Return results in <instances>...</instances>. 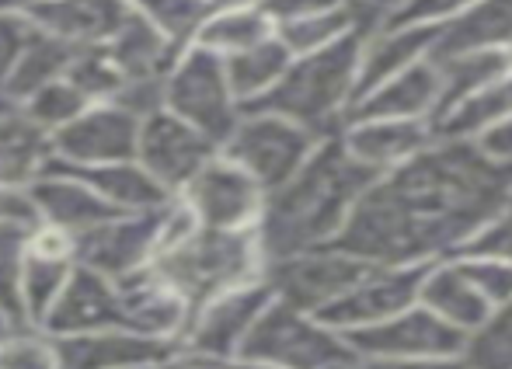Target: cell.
I'll use <instances>...</instances> for the list:
<instances>
[{
	"mask_svg": "<svg viewBox=\"0 0 512 369\" xmlns=\"http://www.w3.org/2000/svg\"><path fill=\"white\" fill-rule=\"evenodd\" d=\"M512 199V171L478 143L439 136L405 168L377 178L338 248L370 265H432L453 258Z\"/></svg>",
	"mask_w": 512,
	"mask_h": 369,
	"instance_id": "6da1fadb",
	"label": "cell"
},
{
	"mask_svg": "<svg viewBox=\"0 0 512 369\" xmlns=\"http://www.w3.org/2000/svg\"><path fill=\"white\" fill-rule=\"evenodd\" d=\"M373 182L377 175H370L345 150L342 136L321 140L304 168L276 192H269V206L258 227L265 258L276 262L297 251L338 244L345 223L352 220Z\"/></svg>",
	"mask_w": 512,
	"mask_h": 369,
	"instance_id": "7a4b0ae2",
	"label": "cell"
},
{
	"mask_svg": "<svg viewBox=\"0 0 512 369\" xmlns=\"http://www.w3.org/2000/svg\"><path fill=\"white\" fill-rule=\"evenodd\" d=\"M359 53H363V35H352L324 53L293 56L276 91L248 112H276L321 140L338 136L359 101Z\"/></svg>",
	"mask_w": 512,
	"mask_h": 369,
	"instance_id": "3957f363",
	"label": "cell"
},
{
	"mask_svg": "<svg viewBox=\"0 0 512 369\" xmlns=\"http://www.w3.org/2000/svg\"><path fill=\"white\" fill-rule=\"evenodd\" d=\"M265 265H269V258H265L258 230L199 227L175 248L164 251L150 269L168 286H175L196 310L227 289L262 279Z\"/></svg>",
	"mask_w": 512,
	"mask_h": 369,
	"instance_id": "277c9868",
	"label": "cell"
},
{
	"mask_svg": "<svg viewBox=\"0 0 512 369\" xmlns=\"http://www.w3.org/2000/svg\"><path fill=\"white\" fill-rule=\"evenodd\" d=\"M237 359H255L283 369H342L356 363L349 338L324 317L286 300H272Z\"/></svg>",
	"mask_w": 512,
	"mask_h": 369,
	"instance_id": "5b68a950",
	"label": "cell"
},
{
	"mask_svg": "<svg viewBox=\"0 0 512 369\" xmlns=\"http://www.w3.org/2000/svg\"><path fill=\"white\" fill-rule=\"evenodd\" d=\"M164 108L206 133L213 143H227L244 115L241 98L230 88L223 56L209 53L203 46L182 49L175 67L168 70L164 84Z\"/></svg>",
	"mask_w": 512,
	"mask_h": 369,
	"instance_id": "8992f818",
	"label": "cell"
},
{
	"mask_svg": "<svg viewBox=\"0 0 512 369\" xmlns=\"http://www.w3.org/2000/svg\"><path fill=\"white\" fill-rule=\"evenodd\" d=\"M317 143L321 136L276 112H244L220 154L241 164L265 192H276L310 161Z\"/></svg>",
	"mask_w": 512,
	"mask_h": 369,
	"instance_id": "52a82bcc",
	"label": "cell"
},
{
	"mask_svg": "<svg viewBox=\"0 0 512 369\" xmlns=\"http://www.w3.org/2000/svg\"><path fill=\"white\" fill-rule=\"evenodd\" d=\"M366 269H370V262L349 255L338 244H328V248H310L276 258L265 265V279H269L276 300H286L307 314L321 317L363 279Z\"/></svg>",
	"mask_w": 512,
	"mask_h": 369,
	"instance_id": "ba28073f",
	"label": "cell"
},
{
	"mask_svg": "<svg viewBox=\"0 0 512 369\" xmlns=\"http://www.w3.org/2000/svg\"><path fill=\"white\" fill-rule=\"evenodd\" d=\"M272 300H276V293H272L265 276L213 296L203 307L192 310L182 349L199 352V356H206V359H216V363H223V366L234 363V359L241 356L244 342L251 338V331H255L258 317L269 310Z\"/></svg>",
	"mask_w": 512,
	"mask_h": 369,
	"instance_id": "9c48e42d",
	"label": "cell"
},
{
	"mask_svg": "<svg viewBox=\"0 0 512 369\" xmlns=\"http://www.w3.org/2000/svg\"><path fill=\"white\" fill-rule=\"evenodd\" d=\"M178 199L196 213L199 227L209 230H258L269 206V192L223 154H216Z\"/></svg>",
	"mask_w": 512,
	"mask_h": 369,
	"instance_id": "30bf717a",
	"label": "cell"
},
{
	"mask_svg": "<svg viewBox=\"0 0 512 369\" xmlns=\"http://www.w3.org/2000/svg\"><path fill=\"white\" fill-rule=\"evenodd\" d=\"M164 209H143V213H119L105 220L102 227L74 237L77 241V265L102 272L108 279H129L136 272L150 269L161 251Z\"/></svg>",
	"mask_w": 512,
	"mask_h": 369,
	"instance_id": "8fae6325",
	"label": "cell"
},
{
	"mask_svg": "<svg viewBox=\"0 0 512 369\" xmlns=\"http://www.w3.org/2000/svg\"><path fill=\"white\" fill-rule=\"evenodd\" d=\"M429 265H370L363 279L342 296L331 310H324V321L342 335L377 328L391 317L405 314L418 303L422 279Z\"/></svg>",
	"mask_w": 512,
	"mask_h": 369,
	"instance_id": "7c38bea8",
	"label": "cell"
},
{
	"mask_svg": "<svg viewBox=\"0 0 512 369\" xmlns=\"http://www.w3.org/2000/svg\"><path fill=\"white\" fill-rule=\"evenodd\" d=\"M220 154V143H213L206 133L178 119L175 112H157L143 119L140 143H136V161L150 171L171 195H178L213 157Z\"/></svg>",
	"mask_w": 512,
	"mask_h": 369,
	"instance_id": "4fadbf2b",
	"label": "cell"
},
{
	"mask_svg": "<svg viewBox=\"0 0 512 369\" xmlns=\"http://www.w3.org/2000/svg\"><path fill=\"white\" fill-rule=\"evenodd\" d=\"M345 338H349L356 359L366 366H384V363H398V359L467 349V338L460 331H453L450 324L439 321L422 303H415V307L391 317V321L377 324V328L356 331V335H345Z\"/></svg>",
	"mask_w": 512,
	"mask_h": 369,
	"instance_id": "5bb4252c",
	"label": "cell"
},
{
	"mask_svg": "<svg viewBox=\"0 0 512 369\" xmlns=\"http://www.w3.org/2000/svg\"><path fill=\"white\" fill-rule=\"evenodd\" d=\"M140 119L126 108L112 105H91L81 119H74L67 129L53 133L56 157L67 164H112V161H133L136 143H140Z\"/></svg>",
	"mask_w": 512,
	"mask_h": 369,
	"instance_id": "9a60e30c",
	"label": "cell"
},
{
	"mask_svg": "<svg viewBox=\"0 0 512 369\" xmlns=\"http://www.w3.org/2000/svg\"><path fill=\"white\" fill-rule=\"evenodd\" d=\"M338 136L345 150L377 178L405 168L439 140L436 122L418 119H349Z\"/></svg>",
	"mask_w": 512,
	"mask_h": 369,
	"instance_id": "2e32d148",
	"label": "cell"
},
{
	"mask_svg": "<svg viewBox=\"0 0 512 369\" xmlns=\"http://www.w3.org/2000/svg\"><path fill=\"white\" fill-rule=\"evenodd\" d=\"M49 338H53L56 356H60V369H143L168 363L182 349L178 342H161V338H147L122 328Z\"/></svg>",
	"mask_w": 512,
	"mask_h": 369,
	"instance_id": "e0dca14e",
	"label": "cell"
},
{
	"mask_svg": "<svg viewBox=\"0 0 512 369\" xmlns=\"http://www.w3.org/2000/svg\"><path fill=\"white\" fill-rule=\"evenodd\" d=\"M77 269V241L70 234L46 223H35L28 234V258H25V282H21V296H25V314L28 324L42 328L49 310L63 296L70 276Z\"/></svg>",
	"mask_w": 512,
	"mask_h": 369,
	"instance_id": "ac0fdd59",
	"label": "cell"
},
{
	"mask_svg": "<svg viewBox=\"0 0 512 369\" xmlns=\"http://www.w3.org/2000/svg\"><path fill=\"white\" fill-rule=\"evenodd\" d=\"M133 14L129 0H42L25 21L77 49L108 46Z\"/></svg>",
	"mask_w": 512,
	"mask_h": 369,
	"instance_id": "d6986e66",
	"label": "cell"
},
{
	"mask_svg": "<svg viewBox=\"0 0 512 369\" xmlns=\"http://www.w3.org/2000/svg\"><path fill=\"white\" fill-rule=\"evenodd\" d=\"M105 328H122L119 282L88 269V265H77L63 296L49 310L46 321H42V331L46 335H84V331Z\"/></svg>",
	"mask_w": 512,
	"mask_h": 369,
	"instance_id": "ffe728a7",
	"label": "cell"
},
{
	"mask_svg": "<svg viewBox=\"0 0 512 369\" xmlns=\"http://www.w3.org/2000/svg\"><path fill=\"white\" fill-rule=\"evenodd\" d=\"M25 195L35 209V223H46V227H56L70 237L88 234V230L102 227L105 220L122 213V209L108 206L81 178H70L56 168H46V175L35 185H28Z\"/></svg>",
	"mask_w": 512,
	"mask_h": 369,
	"instance_id": "44dd1931",
	"label": "cell"
},
{
	"mask_svg": "<svg viewBox=\"0 0 512 369\" xmlns=\"http://www.w3.org/2000/svg\"><path fill=\"white\" fill-rule=\"evenodd\" d=\"M439 25H411V21H387L377 32L363 35L359 53V98L380 88L391 77L405 74L418 63L436 56Z\"/></svg>",
	"mask_w": 512,
	"mask_h": 369,
	"instance_id": "7402d4cb",
	"label": "cell"
},
{
	"mask_svg": "<svg viewBox=\"0 0 512 369\" xmlns=\"http://www.w3.org/2000/svg\"><path fill=\"white\" fill-rule=\"evenodd\" d=\"M439 98H443V77H439L436 56L405 74L391 77L380 88L366 91L356 101L349 119H418V122H436Z\"/></svg>",
	"mask_w": 512,
	"mask_h": 369,
	"instance_id": "603a6c76",
	"label": "cell"
},
{
	"mask_svg": "<svg viewBox=\"0 0 512 369\" xmlns=\"http://www.w3.org/2000/svg\"><path fill=\"white\" fill-rule=\"evenodd\" d=\"M418 303L425 310H432L443 324H450L453 331H460L464 338L478 335L488 324V317L495 314V307L481 296V289L471 282L464 265L457 262V255L443 258V262H432L425 269Z\"/></svg>",
	"mask_w": 512,
	"mask_h": 369,
	"instance_id": "cb8c5ba5",
	"label": "cell"
},
{
	"mask_svg": "<svg viewBox=\"0 0 512 369\" xmlns=\"http://www.w3.org/2000/svg\"><path fill=\"white\" fill-rule=\"evenodd\" d=\"M49 168L63 171L70 178H81L84 185H91L108 206L122 209V213H143V209L168 206L175 195L168 192L140 161H112V164H67L60 157L49 161Z\"/></svg>",
	"mask_w": 512,
	"mask_h": 369,
	"instance_id": "d4e9b609",
	"label": "cell"
},
{
	"mask_svg": "<svg viewBox=\"0 0 512 369\" xmlns=\"http://www.w3.org/2000/svg\"><path fill=\"white\" fill-rule=\"evenodd\" d=\"M53 157V133L35 126L21 108L0 112V188L25 192L46 175Z\"/></svg>",
	"mask_w": 512,
	"mask_h": 369,
	"instance_id": "484cf974",
	"label": "cell"
},
{
	"mask_svg": "<svg viewBox=\"0 0 512 369\" xmlns=\"http://www.w3.org/2000/svg\"><path fill=\"white\" fill-rule=\"evenodd\" d=\"M439 77H443V98H439V115L443 119L460 101L474 98L478 91L492 88L495 81L512 74V49H464V53L436 56Z\"/></svg>",
	"mask_w": 512,
	"mask_h": 369,
	"instance_id": "4316f807",
	"label": "cell"
},
{
	"mask_svg": "<svg viewBox=\"0 0 512 369\" xmlns=\"http://www.w3.org/2000/svg\"><path fill=\"white\" fill-rule=\"evenodd\" d=\"M77 56V46L53 39V35L39 32V28L28 25V39L21 46V56L11 70V81H7V101L14 108L21 101H28L35 91L49 88L53 81H63L70 74V63Z\"/></svg>",
	"mask_w": 512,
	"mask_h": 369,
	"instance_id": "83f0119b",
	"label": "cell"
},
{
	"mask_svg": "<svg viewBox=\"0 0 512 369\" xmlns=\"http://www.w3.org/2000/svg\"><path fill=\"white\" fill-rule=\"evenodd\" d=\"M464 49H512V0H481L460 18L439 25L436 56Z\"/></svg>",
	"mask_w": 512,
	"mask_h": 369,
	"instance_id": "f1b7e54d",
	"label": "cell"
},
{
	"mask_svg": "<svg viewBox=\"0 0 512 369\" xmlns=\"http://www.w3.org/2000/svg\"><path fill=\"white\" fill-rule=\"evenodd\" d=\"M105 49H108V56L119 63L126 77H164L175 67L178 56H182V49L171 46L136 7L126 25H122V32L115 35Z\"/></svg>",
	"mask_w": 512,
	"mask_h": 369,
	"instance_id": "f546056e",
	"label": "cell"
},
{
	"mask_svg": "<svg viewBox=\"0 0 512 369\" xmlns=\"http://www.w3.org/2000/svg\"><path fill=\"white\" fill-rule=\"evenodd\" d=\"M223 63H227L230 88H234V94L244 105V112H248L251 105H258V101L269 98V94L276 91V84L283 81L286 70H290L293 53L283 46L279 35H272V39H265L262 46L244 49V53L230 56V60H223Z\"/></svg>",
	"mask_w": 512,
	"mask_h": 369,
	"instance_id": "4dcf8cb0",
	"label": "cell"
},
{
	"mask_svg": "<svg viewBox=\"0 0 512 369\" xmlns=\"http://www.w3.org/2000/svg\"><path fill=\"white\" fill-rule=\"evenodd\" d=\"M272 35H276V21L265 14V7H213L192 46H203L209 53L230 60L244 49L262 46Z\"/></svg>",
	"mask_w": 512,
	"mask_h": 369,
	"instance_id": "1f68e13d",
	"label": "cell"
},
{
	"mask_svg": "<svg viewBox=\"0 0 512 369\" xmlns=\"http://www.w3.org/2000/svg\"><path fill=\"white\" fill-rule=\"evenodd\" d=\"M512 115V74L495 81L492 88L478 91L474 98L460 101L457 108L443 115L436 122V133L446 140H471L478 143L485 133H492L495 126H502Z\"/></svg>",
	"mask_w": 512,
	"mask_h": 369,
	"instance_id": "d6a6232c",
	"label": "cell"
},
{
	"mask_svg": "<svg viewBox=\"0 0 512 369\" xmlns=\"http://www.w3.org/2000/svg\"><path fill=\"white\" fill-rule=\"evenodd\" d=\"M276 35L283 39V46L290 49L293 56H310V53H324V49L338 46V42L352 39L359 32V21L352 14L349 4L331 7V11L310 14V18H297L286 21V25H276Z\"/></svg>",
	"mask_w": 512,
	"mask_h": 369,
	"instance_id": "836d02e7",
	"label": "cell"
},
{
	"mask_svg": "<svg viewBox=\"0 0 512 369\" xmlns=\"http://www.w3.org/2000/svg\"><path fill=\"white\" fill-rule=\"evenodd\" d=\"M28 234L32 223H0V321L7 328H25V258H28Z\"/></svg>",
	"mask_w": 512,
	"mask_h": 369,
	"instance_id": "e575fe53",
	"label": "cell"
},
{
	"mask_svg": "<svg viewBox=\"0 0 512 369\" xmlns=\"http://www.w3.org/2000/svg\"><path fill=\"white\" fill-rule=\"evenodd\" d=\"M129 4L178 49H189L196 42L199 28L213 14L209 0H129Z\"/></svg>",
	"mask_w": 512,
	"mask_h": 369,
	"instance_id": "d590c367",
	"label": "cell"
},
{
	"mask_svg": "<svg viewBox=\"0 0 512 369\" xmlns=\"http://www.w3.org/2000/svg\"><path fill=\"white\" fill-rule=\"evenodd\" d=\"M67 81L74 84L91 105H105V101L119 98V91L126 88L129 77L122 74L119 63L108 56L105 46H95V49H77Z\"/></svg>",
	"mask_w": 512,
	"mask_h": 369,
	"instance_id": "8d00e7d4",
	"label": "cell"
},
{
	"mask_svg": "<svg viewBox=\"0 0 512 369\" xmlns=\"http://www.w3.org/2000/svg\"><path fill=\"white\" fill-rule=\"evenodd\" d=\"M18 108L35 122V126L46 129V133H60V129H67L70 122L81 119V115L88 112L91 101L63 77V81H53L49 88L35 91L32 98L21 101Z\"/></svg>",
	"mask_w": 512,
	"mask_h": 369,
	"instance_id": "74e56055",
	"label": "cell"
},
{
	"mask_svg": "<svg viewBox=\"0 0 512 369\" xmlns=\"http://www.w3.org/2000/svg\"><path fill=\"white\" fill-rule=\"evenodd\" d=\"M0 369H60L53 338L35 324L0 331Z\"/></svg>",
	"mask_w": 512,
	"mask_h": 369,
	"instance_id": "f35d334b",
	"label": "cell"
},
{
	"mask_svg": "<svg viewBox=\"0 0 512 369\" xmlns=\"http://www.w3.org/2000/svg\"><path fill=\"white\" fill-rule=\"evenodd\" d=\"M464 352L474 369H512V300L488 317L478 335L467 338Z\"/></svg>",
	"mask_w": 512,
	"mask_h": 369,
	"instance_id": "ab89813d",
	"label": "cell"
},
{
	"mask_svg": "<svg viewBox=\"0 0 512 369\" xmlns=\"http://www.w3.org/2000/svg\"><path fill=\"white\" fill-rule=\"evenodd\" d=\"M457 262L464 265V272L471 276V282L481 289V296H485L495 310L506 307L512 300V265L509 262L488 258V255H471V251H460Z\"/></svg>",
	"mask_w": 512,
	"mask_h": 369,
	"instance_id": "60d3db41",
	"label": "cell"
},
{
	"mask_svg": "<svg viewBox=\"0 0 512 369\" xmlns=\"http://www.w3.org/2000/svg\"><path fill=\"white\" fill-rule=\"evenodd\" d=\"M164 84H168V74L164 77H129L126 88L119 91V98L112 105L126 108L133 119H150V115L164 112Z\"/></svg>",
	"mask_w": 512,
	"mask_h": 369,
	"instance_id": "b9f144b4",
	"label": "cell"
},
{
	"mask_svg": "<svg viewBox=\"0 0 512 369\" xmlns=\"http://www.w3.org/2000/svg\"><path fill=\"white\" fill-rule=\"evenodd\" d=\"M464 251H471V255L502 258V262L512 265V199L471 237V244H467Z\"/></svg>",
	"mask_w": 512,
	"mask_h": 369,
	"instance_id": "7bdbcfd3",
	"label": "cell"
},
{
	"mask_svg": "<svg viewBox=\"0 0 512 369\" xmlns=\"http://www.w3.org/2000/svg\"><path fill=\"white\" fill-rule=\"evenodd\" d=\"M481 0H401L391 21H411V25H446V21L460 18Z\"/></svg>",
	"mask_w": 512,
	"mask_h": 369,
	"instance_id": "ee69618b",
	"label": "cell"
},
{
	"mask_svg": "<svg viewBox=\"0 0 512 369\" xmlns=\"http://www.w3.org/2000/svg\"><path fill=\"white\" fill-rule=\"evenodd\" d=\"M28 39V21L25 18H0V112L14 108L7 101V81H11V70L21 56V46Z\"/></svg>",
	"mask_w": 512,
	"mask_h": 369,
	"instance_id": "f6af8a7d",
	"label": "cell"
},
{
	"mask_svg": "<svg viewBox=\"0 0 512 369\" xmlns=\"http://www.w3.org/2000/svg\"><path fill=\"white\" fill-rule=\"evenodd\" d=\"M345 0H265V14H269L276 25H286V21L297 18H310V14L331 11V7H342Z\"/></svg>",
	"mask_w": 512,
	"mask_h": 369,
	"instance_id": "bcb514c9",
	"label": "cell"
},
{
	"mask_svg": "<svg viewBox=\"0 0 512 369\" xmlns=\"http://www.w3.org/2000/svg\"><path fill=\"white\" fill-rule=\"evenodd\" d=\"M370 369H474V363L467 359V352H436V356L398 359V363H384Z\"/></svg>",
	"mask_w": 512,
	"mask_h": 369,
	"instance_id": "7dc6e473",
	"label": "cell"
},
{
	"mask_svg": "<svg viewBox=\"0 0 512 369\" xmlns=\"http://www.w3.org/2000/svg\"><path fill=\"white\" fill-rule=\"evenodd\" d=\"M478 147L485 150L488 157H492L495 164H502V168L512 171V115L502 126H495L492 133H485L478 140Z\"/></svg>",
	"mask_w": 512,
	"mask_h": 369,
	"instance_id": "c3c4849f",
	"label": "cell"
},
{
	"mask_svg": "<svg viewBox=\"0 0 512 369\" xmlns=\"http://www.w3.org/2000/svg\"><path fill=\"white\" fill-rule=\"evenodd\" d=\"M0 223H32L35 227V209L25 192L0 188Z\"/></svg>",
	"mask_w": 512,
	"mask_h": 369,
	"instance_id": "681fc988",
	"label": "cell"
},
{
	"mask_svg": "<svg viewBox=\"0 0 512 369\" xmlns=\"http://www.w3.org/2000/svg\"><path fill=\"white\" fill-rule=\"evenodd\" d=\"M157 369H227L223 363H216V359H206L199 356V352H189V349H178L175 356L168 359V363H161Z\"/></svg>",
	"mask_w": 512,
	"mask_h": 369,
	"instance_id": "f907efd6",
	"label": "cell"
},
{
	"mask_svg": "<svg viewBox=\"0 0 512 369\" xmlns=\"http://www.w3.org/2000/svg\"><path fill=\"white\" fill-rule=\"evenodd\" d=\"M42 0H0V18H25Z\"/></svg>",
	"mask_w": 512,
	"mask_h": 369,
	"instance_id": "816d5d0a",
	"label": "cell"
},
{
	"mask_svg": "<svg viewBox=\"0 0 512 369\" xmlns=\"http://www.w3.org/2000/svg\"><path fill=\"white\" fill-rule=\"evenodd\" d=\"M227 369H283V366H272V363H255V359H234V363H227Z\"/></svg>",
	"mask_w": 512,
	"mask_h": 369,
	"instance_id": "f5cc1de1",
	"label": "cell"
},
{
	"mask_svg": "<svg viewBox=\"0 0 512 369\" xmlns=\"http://www.w3.org/2000/svg\"><path fill=\"white\" fill-rule=\"evenodd\" d=\"M213 7H262L265 0H209Z\"/></svg>",
	"mask_w": 512,
	"mask_h": 369,
	"instance_id": "db71d44e",
	"label": "cell"
},
{
	"mask_svg": "<svg viewBox=\"0 0 512 369\" xmlns=\"http://www.w3.org/2000/svg\"><path fill=\"white\" fill-rule=\"evenodd\" d=\"M342 369H370V366H366V363H359V359H356V363H349V366H342Z\"/></svg>",
	"mask_w": 512,
	"mask_h": 369,
	"instance_id": "11a10c76",
	"label": "cell"
},
{
	"mask_svg": "<svg viewBox=\"0 0 512 369\" xmlns=\"http://www.w3.org/2000/svg\"><path fill=\"white\" fill-rule=\"evenodd\" d=\"M0 331H7V324H4V321H0Z\"/></svg>",
	"mask_w": 512,
	"mask_h": 369,
	"instance_id": "9f6ffc18",
	"label": "cell"
},
{
	"mask_svg": "<svg viewBox=\"0 0 512 369\" xmlns=\"http://www.w3.org/2000/svg\"><path fill=\"white\" fill-rule=\"evenodd\" d=\"M143 369H157V366H143Z\"/></svg>",
	"mask_w": 512,
	"mask_h": 369,
	"instance_id": "6f0895ef",
	"label": "cell"
}]
</instances>
